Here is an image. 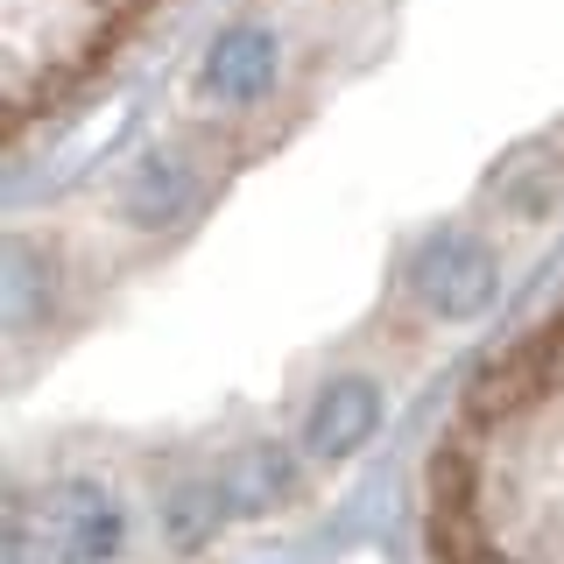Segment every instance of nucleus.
<instances>
[{
	"label": "nucleus",
	"mask_w": 564,
	"mask_h": 564,
	"mask_svg": "<svg viewBox=\"0 0 564 564\" xmlns=\"http://www.w3.org/2000/svg\"><path fill=\"white\" fill-rule=\"evenodd\" d=\"M120 543H128V516L93 480H57L35 508L14 516V564L29 551H43V564H106Z\"/></svg>",
	"instance_id": "nucleus-1"
},
{
	"label": "nucleus",
	"mask_w": 564,
	"mask_h": 564,
	"mask_svg": "<svg viewBox=\"0 0 564 564\" xmlns=\"http://www.w3.org/2000/svg\"><path fill=\"white\" fill-rule=\"evenodd\" d=\"M410 290H416V304L431 311V317H473V311L494 304L501 269H494V254L473 234H445V240H431L416 254Z\"/></svg>",
	"instance_id": "nucleus-2"
},
{
	"label": "nucleus",
	"mask_w": 564,
	"mask_h": 564,
	"mask_svg": "<svg viewBox=\"0 0 564 564\" xmlns=\"http://www.w3.org/2000/svg\"><path fill=\"white\" fill-rule=\"evenodd\" d=\"M275 70H282V43H275L269 29L240 22V29H226L219 43L205 50V64H198V99H205V106H254V99L275 85Z\"/></svg>",
	"instance_id": "nucleus-3"
},
{
	"label": "nucleus",
	"mask_w": 564,
	"mask_h": 564,
	"mask_svg": "<svg viewBox=\"0 0 564 564\" xmlns=\"http://www.w3.org/2000/svg\"><path fill=\"white\" fill-rule=\"evenodd\" d=\"M375 423H381V395H375V381H360V375H346V381H332L325 395L311 402V416H304V458L311 466H332V458H352L375 437Z\"/></svg>",
	"instance_id": "nucleus-4"
},
{
	"label": "nucleus",
	"mask_w": 564,
	"mask_h": 564,
	"mask_svg": "<svg viewBox=\"0 0 564 564\" xmlns=\"http://www.w3.org/2000/svg\"><path fill=\"white\" fill-rule=\"evenodd\" d=\"M290 480H296V452H282V445H247L212 473V487L226 501V522H254L269 508H282Z\"/></svg>",
	"instance_id": "nucleus-5"
},
{
	"label": "nucleus",
	"mask_w": 564,
	"mask_h": 564,
	"mask_svg": "<svg viewBox=\"0 0 564 564\" xmlns=\"http://www.w3.org/2000/svg\"><path fill=\"white\" fill-rule=\"evenodd\" d=\"M184 198H191V170L176 163V155H149V163L128 176V212L141 226H163Z\"/></svg>",
	"instance_id": "nucleus-6"
},
{
	"label": "nucleus",
	"mask_w": 564,
	"mask_h": 564,
	"mask_svg": "<svg viewBox=\"0 0 564 564\" xmlns=\"http://www.w3.org/2000/svg\"><path fill=\"white\" fill-rule=\"evenodd\" d=\"M212 529H226V501H219V487H212V473H205V480H191V487H176V494H170V508H163V536L176 543V551H198Z\"/></svg>",
	"instance_id": "nucleus-7"
}]
</instances>
